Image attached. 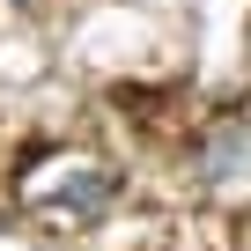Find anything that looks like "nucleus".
<instances>
[{
    "label": "nucleus",
    "mask_w": 251,
    "mask_h": 251,
    "mask_svg": "<svg viewBox=\"0 0 251 251\" xmlns=\"http://www.w3.org/2000/svg\"><path fill=\"white\" fill-rule=\"evenodd\" d=\"M244 155H251V133H244V126H222V133L207 141V177H229Z\"/></svg>",
    "instance_id": "f257e3e1"
}]
</instances>
